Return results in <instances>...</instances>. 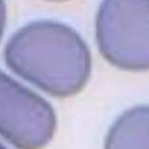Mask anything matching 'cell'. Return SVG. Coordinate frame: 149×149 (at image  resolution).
<instances>
[{
    "label": "cell",
    "instance_id": "cell-1",
    "mask_svg": "<svg viewBox=\"0 0 149 149\" xmlns=\"http://www.w3.org/2000/svg\"><path fill=\"white\" fill-rule=\"evenodd\" d=\"M7 65L48 94H77L91 73V53L72 27L55 21H36L18 30L5 48Z\"/></svg>",
    "mask_w": 149,
    "mask_h": 149
},
{
    "label": "cell",
    "instance_id": "cell-3",
    "mask_svg": "<svg viewBox=\"0 0 149 149\" xmlns=\"http://www.w3.org/2000/svg\"><path fill=\"white\" fill-rule=\"evenodd\" d=\"M56 126L47 100L0 71V136L19 149H40L51 140Z\"/></svg>",
    "mask_w": 149,
    "mask_h": 149
},
{
    "label": "cell",
    "instance_id": "cell-2",
    "mask_svg": "<svg viewBox=\"0 0 149 149\" xmlns=\"http://www.w3.org/2000/svg\"><path fill=\"white\" fill-rule=\"evenodd\" d=\"M98 49L109 63L132 71L149 67V1L106 0L95 22Z\"/></svg>",
    "mask_w": 149,
    "mask_h": 149
},
{
    "label": "cell",
    "instance_id": "cell-5",
    "mask_svg": "<svg viewBox=\"0 0 149 149\" xmlns=\"http://www.w3.org/2000/svg\"><path fill=\"white\" fill-rule=\"evenodd\" d=\"M5 21H6V6L3 1H0V39L3 34Z\"/></svg>",
    "mask_w": 149,
    "mask_h": 149
},
{
    "label": "cell",
    "instance_id": "cell-6",
    "mask_svg": "<svg viewBox=\"0 0 149 149\" xmlns=\"http://www.w3.org/2000/svg\"><path fill=\"white\" fill-rule=\"evenodd\" d=\"M0 149H6V148H5V147H4V146H3V145H2V144H1V143H0Z\"/></svg>",
    "mask_w": 149,
    "mask_h": 149
},
{
    "label": "cell",
    "instance_id": "cell-4",
    "mask_svg": "<svg viewBox=\"0 0 149 149\" xmlns=\"http://www.w3.org/2000/svg\"><path fill=\"white\" fill-rule=\"evenodd\" d=\"M104 149H149V108L139 105L118 118L106 136Z\"/></svg>",
    "mask_w": 149,
    "mask_h": 149
}]
</instances>
